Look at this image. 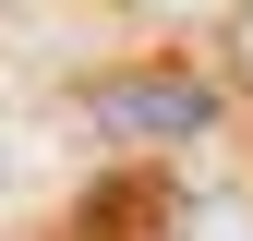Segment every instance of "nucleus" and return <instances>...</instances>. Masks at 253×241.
<instances>
[{
	"mask_svg": "<svg viewBox=\"0 0 253 241\" xmlns=\"http://www.w3.org/2000/svg\"><path fill=\"white\" fill-rule=\"evenodd\" d=\"M229 73L253 84V0H241V12H229Z\"/></svg>",
	"mask_w": 253,
	"mask_h": 241,
	"instance_id": "7ed1b4c3",
	"label": "nucleus"
},
{
	"mask_svg": "<svg viewBox=\"0 0 253 241\" xmlns=\"http://www.w3.org/2000/svg\"><path fill=\"white\" fill-rule=\"evenodd\" d=\"M84 109H97L121 145H181V133L217 120V84H193V73H109Z\"/></svg>",
	"mask_w": 253,
	"mask_h": 241,
	"instance_id": "f257e3e1",
	"label": "nucleus"
},
{
	"mask_svg": "<svg viewBox=\"0 0 253 241\" xmlns=\"http://www.w3.org/2000/svg\"><path fill=\"white\" fill-rule=\"evenodd\" d=\"M169 241H253V205H241V193H205V205L169 217Z\"/></svg>",
	"mask_w": 253,
	"mask_h": 241,
	"instance_id": "f03ea898",
	"label": "nucleus"
}]
</instances>
